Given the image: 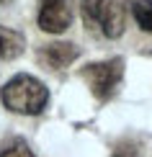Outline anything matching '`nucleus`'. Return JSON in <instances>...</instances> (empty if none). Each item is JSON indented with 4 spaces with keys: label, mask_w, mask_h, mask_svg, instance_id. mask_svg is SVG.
<instances>
[{
    "label": "nucleus",
    "mask_w": 152,
    "mask_h": 157,
    "mask_svg": "<svg viewBox=\"0 0 152 157\" xmlns=\"http://www.w3.org/2000/svg\"><path fill=\"white\" fill-rule=\"evenodd\" d=\"M3 3H8V0H3Z\"/></svg>",
    "instance_id": "10"
},
{
    "label": "nucleus",
    "mask_w": 152,
    "mask_h": 157,
    "mask_svg": "<svg viewBox=\"0 0 152 157\" xmlns=\"http://www.w3.org/2000/svg\"><path fill=\"white\" fill-rule=\"evenodd\" d=\"M121 77H124V59L121 57H114V59H106V62H93L83 70V80L88 82L90 93L101 103L114 98L116 88L121 85Z\"/></svg>",
    "instance_id": "3"
},
{
    "label": "nucleus",
    "mask_w": 152,
    "mask_h": 157,
    "mask_svg": "<svg viewBox=\"0 0 152 157\" xmlns=\"http://www.w3.org/2000/svg\"><path fill=\"white\" fill-rule=\"evenodd\" d=\"M80 57V49L75 47V44H67V41H54V44H47L41 52H39V59L47 62L49 67L54 70H62L67 67V64H72Z\"/></svg>",
    "instance_id": "5"
},
{
    "label": "nucleus",
    "mask_w": 152,
    "mask_h": 157,
    "mask_svg": "<svg viewBox=\"0 0 152 157\" xmlns=\"http://www.w3.org/2000/svg\"><path fill=\"white\" fill-rule=\"evenodd\" d=\"M72 21L70 0H39V29L47 34H62Z\"/></svg>",
    "instance_id": "4"
},
{
    "label": "nucleus",
    "mask_w": 152,
    "mask_h": 157,
    "mask_svg": "<svg viewBox=\"0 0 152 157\" xmlns=\"http://www.w3.org/2000/svg\"><path fill=\"white\" fill-rule=\"evenodd\" d=\"M111 157H137V147L134 144H127V142H121L116 149H114V155Z\"/></svg>",
    "instance_id": "9"
},
{
    "label": "nucleus",
    "mask_w": 152,
    "mask_h": 157,
    "mask_svg": "<svg viewBox=\"0 0 152 157\" xmlns=\"http://www.w3.org/2000/svg\"><path fill=\"white\" fill-rule=\"evenodd\" d=\"M26 49V36L21 31H13L0 26V59H16Z\"/></svg>",
    "instance_id": "6"
},
{
    "label": "nucleus",
    "mask_w": 152,
    "mask_h": 157,
    "mask_svg": "<svg viewBox=\"0 0 152 157\" xmlns=\"http://www.w3.org/2000/svg\"><path fill=\"white\" fill-rule=\"evenodd\" d=\"M83 21L106 39H119L127 26V8L121 0H83Z\"/></svg>",
    "instance_id": "2"
},
{
    "label": "nucleus",
    "mask_w": 152,
    "mask_h": 157,
    "mask_svg": "<svg viewBox=\"0 0 152 157\" xmlns=\"http://www.w3.org/2000/svg\"><path fill=\"white\" fill-rule=\"evenodd\" d=\"M131 16L142 31L152 34V0H134L131 3Z\"/></svg>",
    "instance_id": "7"
},
{
    "label": "nucleus",
    "mask_w": 152,
    "mask_h": 157,
    "mask_svg": "<svg viewBox=\"0 0 152 157\" xmlns=\"http://www.w3.org/2000/svg\"><path fill=\"white\" fill-rule=\"evenodd\" d=\"M0 101L3 106L13 111V113L23 116H39L49 103V90L41 80H36L34 75H13L8 82L0 88Z\"/></svg>",
    "instance_id": "1"
},
{
    "label": "nucleus",
    "mask_w": 152,
    "mask_h": 157,
    "mask_svg": "<svg viewBox=\"0 0 152 157\" xmlns=\"http://www.w3.org/2000/svg\"><path fill=\"white\" fill-rule=\"evenodd\" d=\"M0 157H36V155L31 152L23 142H16V144H10L8 149H3V152H0Z\"/></svg>",
    "instance_id": "8"
}]
</instances>
